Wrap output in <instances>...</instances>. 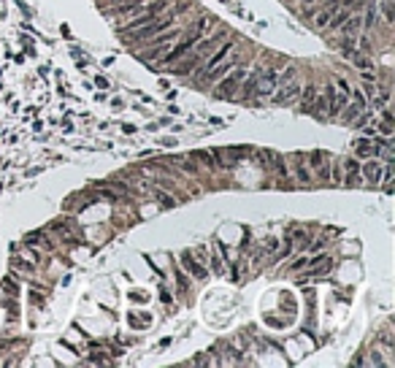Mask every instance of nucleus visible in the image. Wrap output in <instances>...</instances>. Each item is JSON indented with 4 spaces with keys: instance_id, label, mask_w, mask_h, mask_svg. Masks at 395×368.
Here are the masks:
<instances>
[{
    "instance_id": "1",
    "label": "nucleus",
    "mask_w": 395,
    "mask_h": 368,
    "mask_svg": "<svg viewBox=\"0 0 395 368\" xmlns=\"http://www.w3.org/2000/svg\"><path fill=\"white\" fill-rule=\"evenodd\" d=\"M211 25H214V19H211V16H203V19H200L198 25L192 27V30L187 33V36L181 38L179 44H176V46H171V49L165 51L163 57H160V62H163V65H171V62L181 60V57H184L187 51H190L192 46H195V44L200 41V36H203V33H206V27H211Z\"/></svg>"
},
{
    "instance_id": "2",
    "label": "nucleus",
    "mask_w": 395,
    "mask_h": 368,
    "mask_svg": "<svg viewBox=\"0 0 395 368\" xmlns=\"http://www.w3.org/2000/svg\"><path fill=\"white\" fill-rule=\"evenodd\" d=\"M222 36H225V30H214V36H211V38H206V41L195 44V46H192V49L184 54V57H181V60H176L179 65H176V71H174V73H190V71H195L200 62H203L206 57L211 54V49L217 46V41H219Z\"/></svg>"
},
{
    "instance_id": "3",
    "label": "nucleus",
    "mask_w": 395,
    "mask_h": 368,
    "mask_svg": "<svg viewBox=\"0 0 395 368\" xmlns=\"http://www.w3.org/2000/svg\"><path fill=\"white\" fill-rule=\"evenodd\" d=\"M295 95H301V82H298V73H295V68H287L284 73H279V76H276V90H273V103L284 106V103H290Z\"/></svg>"
},
{
    "instance_id": "4",
    "label": "nucleus",
    "mask_w": 395,
    "mask_h": 368,
    "mask_svg": "<svg viewBox=\"0 0 395 368\" xmlns=\"http://www.w3.org/2000/svg\"><path fill=\"white\" fill-rule=\"evenodd\" d=\"M174 25V16L171 14H160L157 19H152V22H146V25H141L138 27V33H125V38L128 41H135V44H141V41H149V38H154V36H160L163 30H168V27Z\"/></svg>"
},
{
    "instance_id": "5",
    "label": "nucleus",
    "mask_w": 395,
    "mask_h": 368,
    "mask_svg": "<svg viewBox=\"0 0 395 368\" xmlns=\"http://www.w3.org/2000/svg\"><path fill=\"white\" fill-rule=\"evenodd\" d=\"M165 8H168V0H157V3H152V5H141V8L135 11L133 19L125 22V25H122V33H133V30H138L141 25H146V22L157 19L160 14H165Z\"/></svg>"
},
{
    "instance_id": "6",
    "label": "nucleus",
    "mask_w": 395,
    "mask_h": 368,
    "mask_svg": "<svg viewBox=\"0 0 395 368\" xmlns=\"http://www.w3.org/2000/svg\"><path fill=\"white\" fill-rule=\"evenodd\" d=\"M244 76H247V71L244 68H230V71L225 73V79H217V87H214V95L217 97H230V95H236V90H238V84L244 82Z\"/></svg>"
},
{
    "instance_id": "7",
    "label": "nucleus",
    "mask_w": 395,
    "mask_h": 368,
    "mask_svg": "<svg viewBox=\"0 0 395 368\" xmlns=\"http://www.w3.org/2000/svg\"><path fill=\"white\" fill-rule=\"evenodd\" d=\"M236 65H238V54L230 49V54H227L225 60L219 62V65H214L211 71H206L203 76H200V87H211V84H214L217 79H222L227 71H230V68H236Z\"/></svg>"
},
{
    "instance_id": "8",
    "label": "nucleus",
    "mask_w": 395,
    "mask_h": 368,
    "mask_svg": "<svg viewBox=\"0 0 395 368\" xmlns=\"http://www.w3.org/2000/svg\"><path fill=\"white\" fill-rule=\"evenodd\" d=\"M276 76H279L276 71H260L257 79H255V87H252V95H257V97L273 95V90H276Z\"/></svg>"
},
{
    "instance_id": "9",
    "label": "nucleus",
    "mask_w": 395,
    "mask_h": 368,
    "mask_svg": "<svg viewBox=\"0 0 395 368\" xmlns=\"http://www.w3.org/2000/svg\"><path fill=\"white\" fill-rule=\"evenodd\" d=\"M176 36H181V30H168V33L163 30V36H154V44L149 46V49H146L141 57H144V60H154V57H157V51L168 49V46L174 44V38H176Z\"/></svg>"
},
{
    "instance_id": "10",
    "label": "nucleus",
    "mask_w": 395,
    "mask_h": 368,
    "mask_svg": "<svg viewBox=\"0 0 395 368\" xmlns=\"http://www.w3.org/2000/svg\"><path fill=\"white\" fill-rule=\"evenodd\" d=\"M230 49H236V44H233V41H225V44L219 46V49H214L203 62H200V71H198V73H206V71H211L214 65H219V62L225 60L227 54H230Z\"/></svg>"
},
{
    "instance_id": "11",
    "label": "nucleus",
    "mask_w": 395,
    "mask_h": 368,
    "mask_svg": "<svg viewBox=\"0 0 395 368\" xmlns=\"http://www.w3.org/2000/svg\"><path fill=\"white\" fill-rule=\"evenodd\" d=\"M339 27H341V33H344L347 38H354L360 30H363V19H360V16H352V19H349V16H347Z\"/></svg>"
},
{
    "instance_id": "12",
    "label": "nucleus",
    "mask_w": 395,
    "mask_h": 368,
    "mask_svg": "<svg viewBox=\"0 0 395 368\" xmlns=\"http://www.w3.org/2000/svg\"><path fill=\"white\" fill-rule=\"evenodd\" d=\"M181 263L187 266V271H190L192 276H198V279H203V276H206V268L200 266V263H195L192 252H181Z\"/></svg>"
},
{
    "instance_id": "13",
    "label": "nucleus",
    "mask_w": 395,
    "mask_h": 368,
    "mask_svg": "<svg viewBox=\"0 0 395 368\" xmlns=\"http://www.w3.org/2000/svg\"><path fill=\"white\" fill-rule=\"evenodd\" d=\"M363 176H365L368 182H374V184H376V182L382 179V165L376 163V160H371L368 165H363Z\"/></svg>"
},
{
    "instance_id": "14",
    "label": "nucleus",
    "mask_w": 395,
    "mask_h": 368,
    "mask_svg": "<svg viewBox=\"0 0 395 368\" xmlns=\"http://www.w3.org/2000/svg\"><path fill=\"white\" fill-rule=\"evenodd\" d=\"M301 95H303V111H311V108H314V100H317V90L308 84L306 90L301 87Z\"/></svg>"
},
{
    "instance_id": "15",
    "label": "nucleus",
    "mask_w": 395,
    "mask_h": 368,
    "mask_svg": "<svg viewBox=\"0 0 395 368\" xmlns=\"http://www.w3.org/2000/svg\"><path fill=\"white\" fill-rule=\"evenodd\" d=\"M347 179H344V184H357V171H360V165L354 163V160H347Z\"/></svg>"
},
{
    "instance_id": "16",
    "label": "nucleus",
    "mask_w": 395,
    "mask_h": 368,
    "mask_svg": "<svg viewBox=\"0 0 395 368\" xmlns=\"http://www.w3.org/2000/svg\"><path fill=\"white\" fill-rule=\"evenodd\" d=\"M354 152L357 154H379V149H376L371 141H357L354 143Z\"/></svg>"
},
{
    "instance_id": "17",
    "label": "nucleus",
    "mask_w": 395,
    "mask_h": 368,
    "mask_svg": "<svg viewBox=\"0 0 395 368\" xmlns=\"http://www.w3.org/2000/svg\"><path fill=\"white\" fill-rule=\"evenodd\" d=\"M311 163H314V168L319 171V176H328V174H325V168H322V152H314L311 154Z\"/></svg>"
},
{
    "instance_id": "18",
    "label": "nucleus",
    "mask_w": 395,
    "mask_h": 368,
    "mask_svg": "<svg viewBox=\"0 0 395 368\" xmlns=\"http://www.w3.org/2000/svg\"><path fill=\"white\" fill-rule=\"evenodd\" d=\"M376 22V5H368V14H365V22H363V27L368 30L371 25Z\"/></svg>"
},
{
    "instance_id": "19",
    "label": "nucleus",
    "mask_w": 395,
    "mask_h": 368,
    "mask_svg": "<svg viewBox=\"0 0 395 368\" xmlns=\"http://www.w3.org/2000/svg\"><path fill=\"white\" fill-rule=\"evenodd\" d=\"M295 168H298V179L308 184V171H306V165H303V160H295Z\"/></svg>"
},
{
    "instance_id": "20",
    "label": "nucleus",
    "mask_w": 395,
    "mask_h": 368,
    "mask_svg": "<svg viewBox=\"0 0 395 368\" xmlns=\"http://www.w3.org/2000/svg\"><path fill=\"white\" fill-rule=\"evenodd\" d=\"M157 200H160V203H163V206H176V200L171 198L168 192H163V189H157Z\"/></svg>"
},
{
    "instance_id": "21",
    "label": "nucleus",
    "mask_w": 395,
    "mask_h": 368,
    "mask_svg": "<svg viewBox=\"0 0 395 368\" xmlns=\"http://www.w3.org/2000/svg\"><path fill=\"white\" fill-rule=\"evenodd\" d=\"M382 11H385V19L393 22V0H385V3H382Z\"/></svg>"
},
{
    "instance_id": "22",
    "label": "nucleus",
    "mask_w": 395,
    "mask_h": 368,
    "mask_svg": "<svg viewBox=\"0 0 395 368\" xmlns=\"http://www.w3.org/2000/svg\"><path fill=\"white\" fill-rule=\"evenodd\" d=\"M341 111H344V117H347V119H352V117H357L360 106H347V108H341Z\"/></svg>"
},
{
    "instance_id": "23",
    "label": "nucleus",
    "mask_w": 395,
    "mask_h": 368,
    "mask_svg": "<svg viewBox=\"0 0 395 368\" xmlns=\"http://www.w3.org/2000/svg\"><path fill=\"white\" fill-rule=\"evenodd\" d=\"M376 103H379V106H387V103H390V92L385 90V92H382L379 97H376Z\"/></svg>"
},
{
    "instance_id": "24",
    "label": "nucleus",
    "mask_w": 395,
    "mask_h": 368,
    "mask_svg": "<svg viewBox=\"0 0 395 368\" xmlns=\"http://www.w3.org/2000/svg\"><path fill=\"white\" fill-rule=\"evenodd\" d=\"M311 3H319V0H306V5H311Z\"/></svg>"
}]
</instances>
